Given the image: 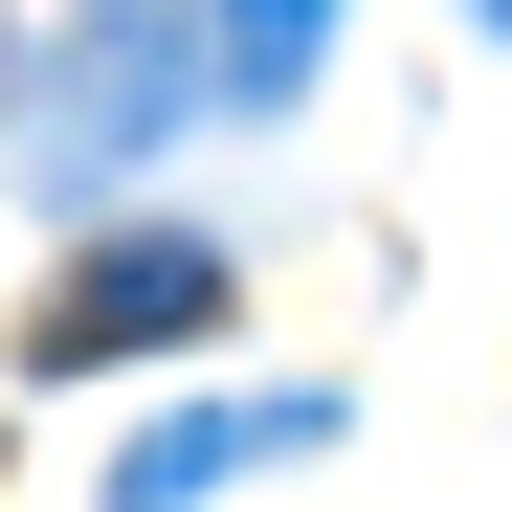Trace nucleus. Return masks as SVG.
Wrapping results in <instances>:
<instances>
[{
    "label": "nucleus",
    "mask_w": 512,
    "mask_h": 512,
    "mask_svg": "<svg viewBox=\"0 0 512 512\" xmlns=\"http://www.w3.org/2000/svg\"><path fill=\"white\" fill-rule=\"evenodd\" d=\"M179 112H201V0H112V23H67L23 90H0V156H23V179H134Z\"/></svg>",
    "instance_id": "f257e3e1"
},
{
    "label": "nucleus",
    "mask_w": 512,
    "mask_h": 512,
    "mask_svg": "<svg viewBox=\"0 0 512 512\" xmlns=\"http://www.w3.org/2000/svg\"><path fill=\"white\" fill-rule=\"evenodd\" d=\"M312 45H334V0H201V90H223V112H290Z\"/></svg>",
    "instance_id": "20e7f679"
},
{
    "label": "nucleus",
    "mask_w": 512,
    "mask_h": 512,
    "mask_svg": "<svg viewBox=\"0 0 512 512\" xmlns=\"http://www.w3.org/2000/svg\"><path fill=\"white\" fill-rule=\"evenodd\" d=\"M179 334H223V245L201 223H134V245H90V268L23 312V357L45 379H112V357H179Z\"/></svg>",
    "instance_id": "f03ea898"
},
{
    "label": "nucleus",
    "mask_w": 512,
    "mask_h": 512,
    "mask_svg": "<svg viewBox=\"0 0 512 512\" xmlns=\"http://www.w3.org/2000/svg\"><path fill=\"white\" fill-rule=\"evenodd\" d=\"M468 23H490V45H512V0H468Z\"/></svg>",
    "instance_id": "39448f33"
},
{
    "label": "nucleus",
    "mask_w": 512,
    "mask_h": 512,
    "mask_svg": "<svg viewBox=\"0 0 512 512\" xmlns=\"http://www.w3.org/2000/svg\"><path fill=\"white\" fill-rule=\"evenodd\" d=\"M312 446H334V401H179V423H134V446H112V512H201V490L312 468Z\"/></svg>",
    "instance_id": "7ed1b4c3"
}]
</instances>
